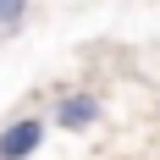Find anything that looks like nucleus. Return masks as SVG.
<instances>
[{
	"label": "nucleus",
	"instance_id": "obj_1",
	"mask_svg": "<svg viewBox=\"0 0 160 160\" xmlns=\"http://www.w3.org/2000/svg\"><path fill=\"white\" fill-rule=\"evenodd\" d=\"M44 132H50V116L44 111H22L0 127V160H33L44 149Z\"/></svg>",
	"mask_w": 160,
	"mask_h": 160
},
{
	"label": "nucleus",
	"instance_id": "obj_3",
	"mask_svg": "<svg viewBox=\"0 0 160 160\" xmlns=\"http://www.w3.org/2000/svg\"><path fill=\"white\" fill-rule=\"evenodd\" d=\"M28 22V0H0V33H17Z\"/></svg>",
	"mask_w": 160,
	"mask_h": 160
},
{
	"label": "nucleus",
	"instance_id": "obj_2",
	"mask_svg": "<svg viewBox=\"0 0 160 160\" xmlns=\"http://www.w3.org/2000/svg\"><path fill=\"white\" fill-rule=\"evenodd\" d=\"M99 116H105V105H99V94H88V88H72V94H61L50 105V122L61 132H88Z\"/></svg>",
	"mask_w": 160,
	"mask_h": 160
}]
</instances>
